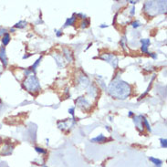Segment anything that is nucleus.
Returning a JSON list of instances; mask_svg holds the SVG:
<instances>
[{"instance_id": "f257e3e1", "label": "nucleus", "mask_w": 167, "mask_h": 167, "mask_svg": "<svg viewBox=\"0 0 167 167\" xmlns=\"http://www.w3.org/2000/svg\"><path fill=\"white\" fill-rule=\"evenodd\" d=\"M116 91L111 94L112 96L116 97L117 99H119L120 91H121V94L123 96V99H126L130 95V93H131V88H130V86L126 82H123L122 81L112 82V84L110 85V91Z\"/></svg>"}, {"instance_id": "f03ea898", "label": "nucleus", "mask_w": 167, "mask_h": 167, "mask_svg": "<svg viewBox=\"0 0 167 167\" xmlns=\"http://www.w3.org/2000/svg\"><path fill=\"white\" fill-rule=\"evenodd\" d=\"M25 87L29 91H39L40 90V85L39 83L38 79L34 76L31 75L29 76L26 81H25Z\"/></svg>"}, {"instance_id": "7ed1b4c3", "label": "nucleus", "mask_w": 167, "mask_h": 167, "mask_svg": "<svg viewBox=\"0 0 167 167\" xmlns=\"http://www.w3.org/2000/svg\"><path fill=\"white\" fill-rule=\"evenodd\" d=\"M0 60L2 61V63L4 64L5 67L8 65V58H7L6 50H5L4 48H1V49H0Z\"/></svg>"}, {"instance_id": "20e7f679", "label": "nucleus", "mask_w": 167, "mask_h": 167, "mask_svg": "<svg viewBox=\"0 0 167 167\" xmlns=\"http://www.w3.org/2000/svg\"><path fill=\"white\" fill-rule=\"evenodd\" d=\"M91 141H92V142H95V143H105V142L107 141V138H106L104 135H102V134H100L99 136L93 138Z\"/></svg>"}, {"instance_id": "39448f33", "label": "nucleus", "mask_w": 167, "mask_h": 167, "mask_svg": "<svg viewBox=\"0 0 167 167\" xmlns=\"http://www.w3.org/2000/svg\"><path fill=\"white\" fill-rule=\"evenodd\" d=\"M149 160L152 161V162L158 167H161V165L163 164V162H162L161 160H159V159H157V158H154V157H150Z\"/></svg>"}, {"instance_id": "423d86ee", "label": "nucleus", "mask_w": 167, "mask_h": 167, "mask_svg": "<svg viewBox=\"0 0 167 167\" xmlns=\"http://www.w3.org/2000/svg\"><path fill=\"white\" fill-rule=\"evenodd\" d=\"M9 41H10V36H9V34L8 33H5V35L3 37V39H2L3 44L6 46V45H8L9 43Z\"/></svg>"}, {"instance_id": "0eeeda50", "label": "nucleus", "mask_w": 167, "mask_h": 167, "mask_svg": "<svg viewBox=\"0 0 167 167\" xmlns=\"http://www.w3.org/2000/svg\"><path fill=\"white\" fill-rule=\"evenodd\" d=\"M27 26V22L26 21H20L18 23H17L15 25V28H18V29H24Z\"/></svg>"}, {"instance_id": "6e6552de", "label": "nucleus", "mask_w": 167, "mask_h": 167, "mask_svg": "<svg viewBox=\"0 0 167 167\" xmlns=\"http://www.w3.org/2000/svg\"><path fill=\"white\" fill-rule=\"evenodd\" d=\"M75 20H76V18L75 17H72V18H70L67 19V22L65 24V26H70V25H73L75 23Z\"/></svg>"}, {"instance_id": "1a4fd4ad", "label": "nucleus", "mask_w": 167, "mask_h": 167, "mask_svg": "<svg viewBox=\"0 0 167 167\" xmlns=\"http://www.w3.org/2000/svg\"><path fill=\"white\" fill-rule=\"evenodd\" d=\"M142 120H143V123H144V124L146 126L147 130H148V131H151V126H150V124H149L148 121H147L144 117H142Z\"/></svg>"}, {"instance_id": "9d476101", "label": "nucleus", "mask_w": 167, "mask_h": 167, "mask_svg": "<svg viewBox=\"0 0 167 167\" xmlns=\"http://www.w3.org/2000/svg\"><path fill=\"white\" fill-rule=\"evenodd\" d=\"M40 60H41V57H40V58H39V60H37V61L35 62V64H34V65L32 66L31 70H36V68H37V67H38V65L39 64V62H40Z\"/></svg>"}, {"instance_id": "9b49d317", "label": "nucleus", "mask_w": 167, "mask_h": 167, "mask_svg": "<svg viewBox=\"0 0 167 167\" xmlns=\"http://www.w3.org/2000/svg\"><path fill=\"white\" fill-rule=\"evenodd\" d=\"M161 145L163 148H166L167 147V141L166 139H161Z\"/></svg>"}, {"instance_id": "f8f14e48", "label": "nucleus", "mask_w": 167, "mask_h": 167, "mask_svg": "<svg viewBox=\"0 0 167 167\" xmlns=\"http://www.w3.org/2000/svg\"><path fill=\"white\" fill-rule=\"evenodd\" d=\"M35 150H36V152H38L39 154H46V153H47L45 150H43L42 148H39V147H35Z\"/></svg>"}, {"instance_id": "ddd939ff", "label": "nucleus", "mask_w": 167, "mask_h": 167, "mask_svg": "<svg viewBox=\"0 0 167 167\" xmlns=\"http://www.w3.org/2000/svg\"><path fill=\"white\" fill-rule=\"evenodd\" d=\"M141 43L143 44V45H146V46H149L150 45V39H141Z\"/></svg>"}, {"instance_id": "4468645a", "label": "nucleus", "mask_w": 167, "mask_h": 167, "mask_svg": "<svg viewBox=\"0 0 167 167\" xmlns=\"http://www.w3.org/2000/svg\"><path fill=\"white\" fill-rule=\"evenodd\" d=\"M142 51L144 53H148V46H146V45H143V46H142Z\"/></svg>"}, {"instance_id": "2eb2a0df", "label": "nucleus", "mask_w": 167, "mask_h": 167, "mask_svg": "<svg viewBox=\"0 0 167 167\" xmlns=\"http://www.w3.org/2000/svg\"><path fill=\"white\" fill-rule=\"evenodd\" d=\"M89 24H90V21L86 19V20L82 22V26H81V27H82V28H87V27L89 26Z\"/></svg>"}, {"instance_id": "dca6fc26", "label": "nucleus", "mask_w": 167, "mask_h": 167, "mask_svg": "<svg viewBox=\"0 0 167 167\" xmlns=\"http://www.w3.org/2000/svg\"><path fill=\"white\" fill-rule=\"evenodd\" d=\"M132 26H133V28H138V27H140V23H139L138 21H134V22L132 23Z\"/></svg>"}, {"instance_id": "f3484780", "label": "nucleus", "mask_w": 167, "mask_h": 167, "mask_svg": "<svg viewBox=\"0 0 167 167\" xmlns=\"http://www.w3.org/2000/svg\"><path fill=\"white\" fill-rule=\"evenodd\" d=\"M5 32H6V30H5V29H0V36H2V35H5Z\"/></svg>"}, {"instance_id": "a211bd4d", "label": "nucleus", "mask_w": 167, "mask_h": 167, "mask_svg": "<svg viewBox=\"0 0 167 167\" xmlns=\"http://www.w3.org/2000/svg\"><path fill=\"white\" fill-rule=\"evenodd\" d=\"M69 112H70V113L71 115H74V109L73 108L70 109V110H69Z\"/></svg>"}, {"instance_id": "6ab92c4d", "label": "nucleus", "mask_w": 167, "mask_h": 167, "mask_svg": "<svg viewBox=\"0 0 167 167\" xmlns=\"http://www.w3.org/2000/svg\"><path fill=\"white\" fill-rule=\"evenodd\" d=\"M150 56H152L154 59H156L157 58V56L156 55H154V53H150Z\"/></svg>"}, {"instance_id": "aec40b11", "label": "nucleus", "mask_w": 167, "mask_h": 167, "mask_svg": "<svg viewBox=\"0 0 167 167\" xmlns=\"http://www.w3.org/2000/svg\"><path fill=\"white\" fill-rule=\"evenodd\" d=\"M57 36H58V37H60V36H61V31H58V33H57Z\"/></svg>"}, {"instance_id": "412c9836", "label": "nucleus", "mask_w": 167, "mask_h": 167, "mask_svg": "<svg viewBox=\"0 0 167 167\" xmlns=\"http://www.w3.org/2000/svg\"><path fill=\"white\" fill-rule=\"evenodd\" d=\"M133 112H129V115H128V116H129V117H132V116H133Z\"/></svg>"}, {"instance_id": "4be33fe9", "label": "nucleus", "mask_w": 167, "mask_h": 167, "mask_svg": "<svg viewBox=\"0 0 167 167\" xmlns=\"http://www.w3.org/2000/svg\"><path fill=\"white\" fill-rule=\"evenodd\" d=\"M130 3H132V4H136V3H137V2H134V1H130Z\"/></svg>"}, {"instance_id": "5701e85b", "label": "nucleus", "mask_w": 167, "mask_h": 167, "mask_svg": "<svg viewBox=\"0 0 167 167\" xmlns=\"http://www.w3.org/2000/svg\"><path fill=\"white\" fill-rule=\"evenodd\" d=\"M101 28L104 29V28H107V26H105V25H102V26H101Z\"/></svg>"}, {"instance_id": "b1692460", "label": "nucleus", "mask_w": 167, "mask_h": 167, "mask_svg": "<svg viewBox=\"0 0 167 167\" xmlns=\"http://www.w3.org/2000/svg\"><path fill=\"white\" fill-rule=\"evenodd\" d=\"M1 72H2V67L0 66V74H1Z\"/></svg>"}]
</instances>
